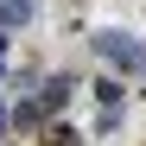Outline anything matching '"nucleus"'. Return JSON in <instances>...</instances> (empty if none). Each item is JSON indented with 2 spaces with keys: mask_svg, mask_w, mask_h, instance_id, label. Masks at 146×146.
Wrapping results in <instances>:
<instances>
[{
  "mask_svg": "<svg viewBox=\"0 0 146 146\" xmlns=\"http://www.w3.org/2000/svg\"><path fill=\"white\" fill-rule=\"evenodd\" d=\"M95 51H102L114 70H146V44H133L127 32H95Z\"/></svg>",
  "mask_w": 146,
  "mask_h": 146,
  "instance_id": "1",
  "label": "nucleus"
},
{
  "mask_svg": "<svg viewBox=\"0 0 146 146\" xmlns=\"http://www.w3.org/2000/svg\"><path fill=\"white\" fill-rule=\"evenodd\" d=\"M70 95H76V83H70V76H51V83L38 89V114H57V108L70 102Z\"/></svg>",
  "mask_w": 146,
  "mask_h": 146,
  "instance_id": "2",
  "label": "nucleus"
},
{
  "mask_svg": "<svg viewBox=\"0 0 146 146\" xmlns=\"http://www.w3.org/2000/svg\"><path fill=\"white\" fill-rule=\"evenodd\" d=\"M26 19H32V0H0V32L26 26Z\"/></svg>",
  "mask_w": 146,
  "mask_h": 146,
  "instance_id": "3",
  "label": "nucleus"
},
{
  "mask_svg": "<svg viewBox=\"0 0 146 146\" xmlns=\"http://www.w3.org/2000/svg\"><path fill=\"white\" fill-rule=\"evenodd\" d=\"M95 102L114 114V102H121V83H114V76H102V83H95Z\"/></svg>",
  "mask_w": 146,
  "mask_h": 146,
  "instance_id": "4",
  "label": "nucleus"
},
{
  "mask_svg": "<svg viewBox=\"0 0 146 146\" xmlns=\"http://www.w3.org/2000/svg\"><path fill=\"white\" fill-rule=\"evenodd\" d=\"M76 140H83L76 127H51V133H44V146H76Z\"/></svg>",
  "mask_w": 146,
  "mask_h": 146,
  "instance_id": "5",
  "label": "nucleus"
},
{
  "mask_svg": "<svg viewBox=\"0 0 146 146\" xmlns=\"http://www.w3.org/2000/svg\"><path fill=\"white\" fill-rule=\"evenodd\" d=\"M0 70H7V38H0Z\"/></svg>",
  "mask_w": 146,
  "mask_h": 146,
  "instance_id": "6",
  "label": "nucleus"
},
{
  "mask_svg": "<svg viewBox=\"0 0 146 146\" xmlns=\"http://www.w3.org/2000/svg\"><path fill=\"white\" fill-rule=\"evenodd\" d=\"M7 121H13V114H7V108H0V133H7Z\"/></svg>",
  "mask_w": 146,
  "mask_h": 146,
  "instance_id": "7",
  "label": "nucleus"
}]
</instances>
